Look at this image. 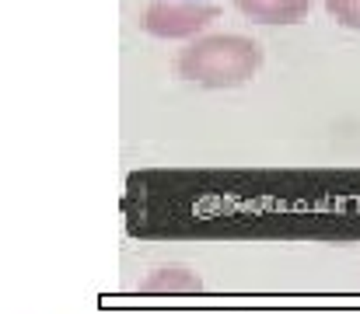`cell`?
<instances>
[{
	"mask_svg": "<svg viewBox=\"0 0 360 314\" xmlns=\"http://www.w3.org/2000/svg\"><path fill=\"white\" fill-rule=\"evenodd\" d=\"M259 67H262V46L248 35H200L175 60L182 81L210 91L248 84L259 74Z\"/></svg>",
	"mask_w": 360,
	"mask_h": 314,
	"instance_id": "1",
	"label": "cell"
},
{
	"mask_svg": "<svg viewBox=\"0 0 360 314\" xmlns=\"http://www.w3.org/2000/svg\"><path fill=\"white\" fill-rule=\"evenodd\" d=\"M140 290L143 294H200L203 276L193 269H182V266H165V269H154L140 283Z\"/></svg>",
	"mask_w": 360,
	"mask_h": 314,
	"instance_id": "4",
	"label": "cell"
},
{
	"mask_svg": "<svg viewBox=\"0 0 360 314\" xmlns=\"http://www.w3.org/2000/svg\"><path fill=\"white\" fill-rule=\"evenodd\" d=\"M235 7L259 25H297L311 14L315 0H235Z\"/></svg>",
	"mask_w": 360,
	"mask_h": 314,
	"instance_id": "3",
	"label": "cell"
},
{
	"mask_svg": "<svg viewBox=\"0 0 360 314\" xmlns=\"http://www.w3.org/2000/svg\"><path fill=\"white\" fill-rule=\"evenodd\" d=\"M326 11L336 25L360 32V0H326Z\"/></svg>",
	"mask_w": 360,
	"mask_h": 314,
	"instance_id": "5",
	"label": "cell"
},
{
	"mask_svg": "<svg viewBox=\"0 0 360 314\" xmlns=\"http://www.w3.org/2000/svg\"><path fill=\"white\" fill-rule=\"evenodd\" d=\"M221 18V7L214 4H193V0H154L147 4L140 25L154 39H200L214 21Z\"/></svg>",
	"mask_w": 360,
	"mask_h": 314,
	"instance_id": "2",
	"label": "cell"
}]
</instances>
